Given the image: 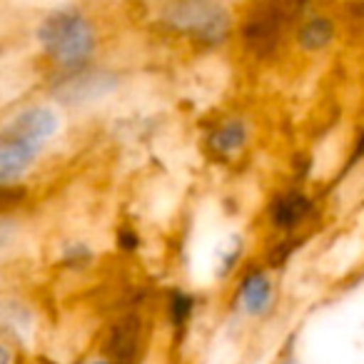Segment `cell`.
I'll use <instances>...</instances> for the list:
<instances>
[{
  "label": "cell",
  "mask_w": 364,
  "mask_h": 364,
  "mask_svg": "<svg viewBox=\"0 0 364 364\" xmlns=\"http://www.w3.org/2000/svg\"><path fill=\"white\" fill-rule=\"evenodd\" d=\"M242 259H245V240L242 235H228L223 242L215 250V277L220 282H228L230 277L242 269Z\"/></svg>",
  "instance_id": "9c48e42d"
},
{
  "label": "cell",
  "mask_w": 364,
  "mask_h": 364,
  "mask_svg": "<svg viewBox=\"0 0 364 364\" xmlns=\"http://www.w3.org/2000/svg\"><path fill=\"white\" fill-rule=\"evenodd\" d=\"M82 364H115L110 357H105V354H97V357H90V359H85Z\"/></svg>",
  "instance_id": "2e32d148"
},
{
  "label": "cell",
  "mask_w": 364,
  "mask_h": 364,
  "mask_svg": "<svg viewBox=\"0 0 364 364\" xmlns=\"http://www.w3.org/2000/svg\"><path fill=\"white\" fill-rule=\"evenodd\" d=\"M145 319L140 312H125L107 327L102 339V354L115 364H137L145 349Z\"/></svg>",
  "instance_id": "5b68a950"
},
{
  "label": "cell",
  "mask_w": 364,
  "mask_h": 364,
  "mask_svg": "<svg viewBox=\"0 0 364 364\" xmlns=\"http://www.w3.org/2000/svg\"><path fill=\"white\" fill-rule=\"evenodd\" d=\"M299 41H302V46L309 48V50H317V48L327 46V41H329V26L324 21H312L302 31V38H299Z\"/></svg>",
  "instance_id": "7c38bea8"
},
{
  "label": "cell",
  "mask_w": 364,
  "mask_h": 364,
  "mask_svg": "<svg viewBox=\"0 0 364 364\" xmlns=\"http://www.w3.org/2000/svg\"><path fill=\"white\" fill-rule=\"evenodd\" d=\"M58 262L63 269H70V272H82V269L92 267L95 262V250L85 242V240H65L58 247Z\"/></svg>",
  "instance_id": "30bf717a"
},
{
  "label": "cell",
  "mask_w": 364,
  "mask_h": 364,
  "mask_svg": "<svg viewBox=\"0 0 364 364\" xmlns=\"http://www.w3.org/2000/svg\"><path fill=\"white\" fill-rule=\"evenodd\" d=\"M18 362H21V357H18L16 347L11 342H6V339H0V364H18Z\"/></svg>",
  "instance_id": "9a60e30c"
},
{
  "label": "cell",
  "mask_w": 364,
  "mask_h": 364,
  "mask_svg": "<svg viewBox=\"0 0 364 364\" xmlns=\"http://www.w3.org/2000/svg\"><path fill=\"white\" fill-rule=\"evenodd\" d=\"M115 247L125 255L137 252L140 250V235H137V230L130 228V225H120L115 230Z\"/></svg>",
  "instance_id": "4fadbf2b"
},
{
  "label": "cell",
  "mask_w": 364,
  "mask_h": 364,
  "mask_svg": "<svg viewBox=\"0 0 364 364\" xmlns=\"http://www.w3.org/2000/svg\"><path fill=\"white\" fill-rule=\"evenodd\" d=\"M28 203V188L26 185H0V218L13 215Z\"/></svg>",
  "instance_id": "8fae6325"
},
{
  "label": "cell",
  "mask_w": 364,
  "mask_h": 364,
  "mask_svg": "<svg viewBox=\"0 0 364 364\" xmlns=\"http://www.w3.org/2000/svg\"><path fill=\"white\" fill-rule=\"evenodd\" d=\"M175 28L185 31L188 36H193L195 41L208 43V46H218L228 36V16L220 11L213 3L205 0H193L185 3L175 11Z\"/></svg>",
  "instance_id": "8992f818"
},
{
  "label": "cell",
  "mask_w": 364,
  "mask_h": 364,
  "mask_svg": "<svg viewBox=\"0 0 364 364\" xmlns=\"http://www.w3.org/2000/svg\"><path fill=\"white\" fill-rule=\"evenodd\" d=\"M195 309H198V299H195L193 292L188 289H180V287H172L165 297V314H167V322H170L172 332L177 337L190 329V322L195 317Z\"/></svg>",
  "instance_id": "ba28073f"
},
{
  "label": "cell",
  "mask_w": 364,
  "mask_h": 364,
  "mask_svg": "<svg viewBox=\"0 0 364 364\" xmlns=\"http://www.w3.org/2000/svg\"><path fill=\"white\" fill-rule=\"evenodd\" d=\"M38 46L50 65L63 75L85 70L90 58L95 55V31L75 11L50 13L38 28Z\"/></svg>",
  "instance_id": "7a4b0ae2"
},
{
  "label": "cell",
  "mask_w": 364,
  "mask_h": 364,
  "mask_svg": "<svg viewBox=\"0 0 364 364\" xmlns=\"http://www.w3.org/2000/svg\"><path fill=\"white\" fill-rule=\"evenodd\" d=\"M13 240H16V223H13L11 215H3V218H0V252H3Z\"/></svg>",
  "instance_id": "5bb4252c"
},
{
  "label": "cell",
  "mask_w": 364,
  "mask_h": 364,
  "mask_svg": "<svg viewBox=\"0 0 364 364\" xmlns=\"http://www.w3.org/2000/svg\"><path fill=\"white\" fill-rule=\"evenodd\" d=\"M252 145V125L242 115H228L208 127L203 147L220 165H235Z\"/></svg>",
  "instance_id": "277c9868"
},
{
  "label": "cell",
  "mask_w": 364,
  "mask_h": 364,
  "mask_svg": "<svg viewBox=\"0 0 364 364\" xmlns=\"http://www.w3.org/2000/svg\"><path fill=\"white\" fill-rule=\"evenodd\" d=\"M60 132L63 115L55 105L33 102L13 112L0 125V185H26Z\"/></svg>",
  "instance_id": "6da1fadb"
},
{
  "label": "cell",
  "mask_w": 364,
  "mask_h": 364,
  "mask_svg": "<svg viewBox=\"0 0 364 364\" xmlns=\"http://www.w3.org/2000/svg\"><path fill=\"white\" fill-rule=\"evenodd\" d=\"M312 215V200L299 190H284L267 205V220L277 232H292Z\"/></svg>",
  "instance_id": "52a82bcc"
},
{
  "label": "cell",
  "mask_w": 364,
  "mask_h": 364,
  "mask_svg": "<svg viewBox=\"0 0 364 364\" xmlns=\"http://www.w3.org/2000/svg\"><path fill=\"white\" fill-rule=\"evenodd\" d=\"M277 302V284L264 264H250L237 272L230 307L245 319H264Z\"/></svg>",
  "instance_id": "3957f363"
}]
</instances>
